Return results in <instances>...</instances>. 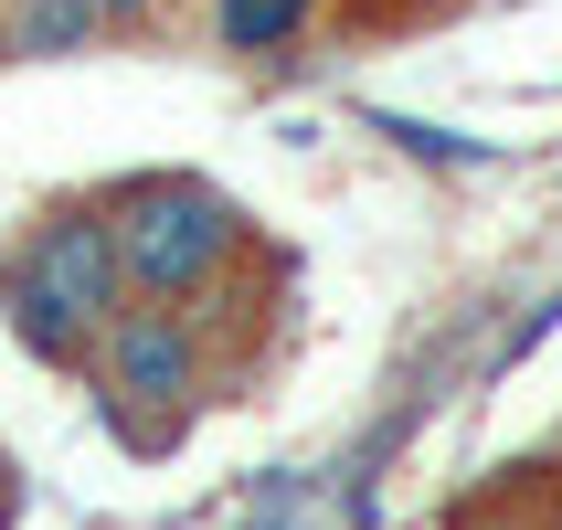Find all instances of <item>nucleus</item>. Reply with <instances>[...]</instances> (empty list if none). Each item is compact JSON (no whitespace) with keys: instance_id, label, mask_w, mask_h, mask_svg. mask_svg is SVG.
<instances>
[{"instance_id":"nucleus-1","label":"nucleus","mask_w":562,"mask_h":530,"mask_svg":"<svg viewBox=\"0 0 562 530\" xmlns=\"http://www.w3.org/2000/svg\"><path fill=\"white\" fill-rule=\"evenodd\" d=\"M106 234H117L127 297H191V286L223 277V255L245 245V213H234L213 181L159 170V181H127L117 202H106Z\"/></svg>"},{"instance_id":"nucleus-2","label":"nucleus","mask_w":562,"mask_h":530,"mask_svg":"<svg viewBox=\"0 0 562 530\" xmlns=\"http://www.w3.org/2000/svg\"><path fill=\"white\" fill-rule=\"evenodd\" d=\"M22 286L43 297V308L75 329V340H95L106 318L127 308V277H117V234H106V202H54V213L22 234Z\"/></svg>"},{"instance_id":"nucleus-3","label":"nucleus","mask_w":562,"mask_h":530,"mask_svg":"<svg viewBox=\"0 0 562 530\" xmlns=\"http://www.w3.org/2000/svg\"><path fill=\"white\" fill-rule=\"evenodd\" d=\"M95 361H106V393H117V414H127V404L181 414L191 393H202V340L170 318V297H138V308H117L106 329H95Z\"/></svg>"},{"instance_id":"nucleus-4","label":"nucleus","mask_w":562,"mask_h":530,"mask_svg":"<svg viewBox=\"0 0 562 530\" xmlns=\"http://www.w3.org/2000/svg\"><path fill=\"white\" fill-rule=\"evenodd\" d=\"M318 0H213V43L223 54H286L308 32Z\"/></svg>"},{"instance_id":"nucleus-5","label":"nucleus","mask_w":562,"mask_h":530,"mask_svg":"<svg viewBox=\"0 0 562 530\" xmlns=\"http://www.w3.org/2000/svg\"><path fill=\"white\" fill-rule=\"evenodd\" d=\"M372 138H393L404 159H425V170H488V138H457V127H436V117H404V106H372Z\"/></svg>"},{"instance_id":"nucleus-6","label":"nucleus","mask_w":562,"mask_h":530,"mask_svg":"<svg viewBox=\"0 0 562 530\" xmlns=\"http://www.w3.org/2000/svg\"><path fill=\"white\" fill-rule=\"evenodd\" d=\"M329 509H340V477L318 467V477H286V488H266V499H255L234 530H329ZM340 520H350V509H340Z\"/></svg>"},{"instance_id":"nucleus-7","label":"nucleus","mask_w":562,"mask_h":530,"mask_svg":"<svg viewBox=\"0 0 562 530\" xmlns=\"http://www.w3.org/2000/svg\"><path fill=\"white\" fill-rule=\"evenodd\" d=\"M95 22H106L95 0H22V11H11V54H75Z\"/></svg>"},{"instance_id":"nucleus-8","label":"nucleus","mask_w":562,"mask_h":530,"mask_svg":"<svg viewBox=\"0 0 562 530\" xmlns=\"http://www.w3.org/2000/svg\"><path fill=\"white\" fill-rule=\"evenodd\" d=\"M552 329H562V286H552V297H531V318H520V329L499 340V372H509V361H531V350L552 340Z\"/></svg>"},{"instance_id":"nucleus-9","label":"nucleus","mask_w":562,"mask_h":530,"mask_svg":"<svg viewBox=\"0 0 562 530\" xmlns=\"http://www.w3.org/2000/svg\"><path fill=\"white\" fill-rule=\"evenodd\" d=\"M95 11H106V22H127V11H149V0H95Z\"/></svg>"},{"instance_id":"nucleus-10","label":"nucleus","mask_w":562,"mask_h":530,"mask_svg":"<svg viewBox=\"0 0 562 530\" xmlns=\"http://www.w3.org/2000/svg\"><path fill=\"white\" fill-rule=\"evenodd\" d=\"M0 530H11V488H0Z\"/></svg>"}]
</instances>
